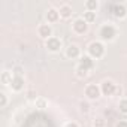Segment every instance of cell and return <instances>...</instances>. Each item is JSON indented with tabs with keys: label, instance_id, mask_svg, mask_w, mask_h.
Returning a JSON list of instances; mask_svg holds the SVG:
<instances>
[{
	"label": "cell",
	"instance_id": "obj_24",
	"mask_svg": "<svg viewBox=\"0 0 127 127\" xmlns=\"http://www.w3.org/2000/svg\"><path fill=\"white\" fill-rule=\"evenodd\" d=\"M64 127H79V126H78V123H75V121H69V123H66Z\"/></svg>",
	"mask_w": 127,
	"mask_h": 127
},
{
	"label": "cell",
	"instance_id": "obj_20",
	"mask_svg": "<svg viewBox=\"0 0 127 127\" xmlns=\"http://www.w3.org/2000/svg\"><path fill=\"white\" fill-rule=\"evenodd\" d=\"M118 108H120V112H123V114H127V99H121V100H120V105H118Z\"/></svg>",
	"mask_w": 127,
	"mask_h": 127
},
{
	"label": "cell",
	"instance_id": "obj_12",
	"mask_svg": "<svg viewBox=\"0 0 127 127\" xmlns=\"http://www.w3.org/2000/svg\"><path fill=\"white\" fill-rule=\"evenodd\" d=\"M58 18H60V12L55 8H51L46 11V21L48 23H57Z\"/></svg>",
	"mask_w": 127,
	"mask_h": 127
},
{
	"label": "cell",
	"instance_id": "obj_16",
	"mask_svg": "<svg viewBox=\"0 0 127 127\" xmlns=\"http://www.w3.org/2000/svg\"><path fill=\"white\" fill-rule=\"evenodd\" d=\"M88 24H91V23H94L96 21V12H90V11H85L84 12V17H82Z\"/></svg>",
	"mask_w": 127,
	"mask_h": 127
},
{
	"label": "cell",
	"instance_id": "obj_14",
	"mask_svg": "<svg viewBox=\"0 0 127 127\" xmlns=\"http://www.w3.org/2000/svg\"><path fill=\"white\" fill-rule=\"evenodd\" d=\"M12 78H14L12 72H8V70H3V72H2V84H3V85H11Z\"/></svg>",
	"mask_w": 127,
	"mask_h": 127
},
{
	"label": "cell",
	"instance_id": "obj_2",
	"mask_svg": "<svg viewBox=\"0 0 127 127\" xmlns=\"http://www.w3.org/2000/svg\"><path fill=\"white\" fill-rule=\"evenodd\" d=\"M99 34H100V37L103 40H114L115 36H117V29L112 24H105V26L100 27Z\"/></svg>",
	"mask_w": 127,
	"mask_h": 127
},
{
	"label": "cell",
	"instance_id": "obj_4",
	"mask_svg": "<svg viewBox=\"0 0 127 127\" xmlns=\"http://www.w3.org/2000/svg\"><path fill=\"white\" fill-rule=\"evenodd\" d=\"M100 94H102V91H100V87H99V85H96V84H88V85L85 87V96H87L88 100H96V99L100 97Z\"/></svg>",
	"mask_w": 127,
	"mask_h": 127
},
{
	"label": "cell",
	"instance_id": "obj_23",
	"mask_svg": "<svg viewBox=\"0 0 127 127\" xmlns=\"http://www.w3.org/2000/svg\"><path fill=\"white\" fill-rule=\"evenodd\" d=\"M93 126H94V127H105V118L97 117V118L93 121Z\"/></svg>",
	"mask_w": 127,
	"mask_h": 127
},
{
	"label": "cell",
	"instance_id": "obj_1",
	"mask_svg": "<svg viewBox=\"0 0 127 127\" xmlns=\"http://www.w3.org/2000/svg\"><path fill=\"white\" fill-rule=\"evenodd\" d=\"M105 54V45L99 40H94L88 45V55L93 58V60H97V58H102Z\"/></svg>",
	"mask_w": 127,
	"mask_h": 127
},
{
	"label": "cell",
	"instance_id": "obj_7",
	"mask_svg": "<svg viewBox=\"0 0 127 127\" xmlns=\"http://www.w3.org/2000/svg\"><path fill=\"white\" fill-rule=\"evenodd\" d=\"M66 57L67 58H81V48L76 45V43H70L67 48H66Z\"/></svg>",
	"mask_w": 127,
	"mask_h": 127
},
{
	"label": "cell",
	"instance_id": "obj_18",
	"mask_svg": "<svg viewBox=\"0 0 127 127\" xmlns=\"http://www.w3.org/2000/svg\"><path fill=\"white\" fill-rule=\"evenodd\" d=\"M36 108L45 109V108H48V102H46L43 97H39V99H36Z\"/></svg>",
	"mask_w": 127,
	"mask_h": 127
},
{
	"label": "cell",
	"instance_id": "obj_22",
	"mask_svg": "<svg viewBox=\"0 0 127 127\" xmlns=\"http://www.w3.org/2000/svg\"><path fill=\"white\" fill-rule=\"evenodd\" d=\"M23 73H24V69H23L21 66H15V67L12 69V75H14V76H23Z\"/></svg>",
	"mask_w": 127,
	"mask_h": 127
},
{
	"label": "cell",
	"instance_id": "obj_3",
	"mask_svg": "<svg viewBox=\"0 0 127 127\" xmlns=\"http://www.w3.org/2000/svg\"><path fill=\"white\" fill-rule=\"evenodd\" d=\"M117 90H118V87L114 84V81H111V79H105L102 84H100V91H102V94L103 96H114L115 93H117Z\"/></svg>",
	"mask_w": 127,
	"mask_h": 127
},
{
	"label": "cell",
	"instance_id": "obj_9",
	"mask_svg": "<svg viewBox=\"0 0 127 127\" xmlns=\"http://www.w3.org/2000/svg\"><path fill=\"white\" fill-rule=\"evenodd\" d=\"M78 66H81V67H84L85 70H91L93 67H94V60L90 57V55H82L81 58H79V64Z\"/></svg>",
	"mask_w": 127,
	"mask_h": 127
},
{
	"label": "cell",
	"instance_id": "obj_25",
	"mask_svg": "<svg viewBox=\"0 0 127 127\" xmlns=\"http://www.w3.org/2000/svg\"><path fill=\"white\" fill-rule=\"evenodd\" d=\"M115 127H127V121H118L117 124H115Z\"/></svg>",
	"mask_w": 127,
	"mask_h": 127
},
{
	"label": "cell",
	"instance_id": "obj_10",
	"mask_svg": "<svg viewBox=\"0 0 127 127\" xmlns=\"http://www.w3.org/2000/svg\"><path fill=\"white\" fill-rule=\"evenodd\" d=\"M9 87H11L12 91H17V93L21 91V90L24 88V78H23V76H14Z\"/></svg>",
	"mask_w": 127,
	"mask_h": 127
},
{
	"label": "cell",
	"instance_id": "obj_5",
	"mask_svg": "<svg viewBox=\"0 0 127 127\" xmlns=\"http://www.w3.org/2000/svg\"><path fill=\"white\" fill-rule=\"evenodd\" d=\"M72 29H73V32L76 34H84L88 30V23L84 18H76L73 21V24H72Z\"/></svg>",
	"mask_w": 127,
	"mask_h": 127
},
{
	"label": "cell",
	"instance_id": "obj_17",
	"mask_svg": "<svg viewBox=\"0 0 127 127\" xmlns=\"http://www.w3.org/2000/svg\"><path fill=\"white\" fill-rule=\"evenodd\" d=\"M75 72H76V76H78V78H87V76H88V70H85V69L81 67V66H76Z\"/></svg>",
	"mask_w": 127,
	"mask_h": 127
},
{
	"label": "cell",
	"instance_id": "obj_13",
	"mask_svg": "<svg viewBox=\"0 0 127 127\" xmlns=\"http://www.w3.org/2000/svg\"><path fill=\"white\" fill-rule=\"evenodd\" d=\"M58 12H60V18L67 20V18L72 17V6H69V5H61L60 9H58Z\"/></svg>",
	"mask_w": 127,
	"mask_h": 127
},
{
	"label": "cell",
	"instance_id": "obj_6",
	"mask_svg": "<svg viewBox=\"0 0 127 127\" xmlns=\"http://www.w3.org/2000/svg\"><path fill=\"white\" fill-rule=\"evenodd\" d=\"M45 46H46V49L51 51V52H58V51L61 49V40H60L58 37L52 36V37H49V39L45 42Z\"/></svg>",
	"mask_w": 127,
	"mask_h": 127
},
{
	"label": "cell",
	"instance_id": "obj_8",
	"mask_svg": "<svg viewBox=\"0 0 127 127\" xmlns=\"http://www.w3.org/2000/svg\"><path fill=\"white\" fill-rule=\"evenodd\" d=\"M37 34H39L42 39L48 40L49 37H52V29H51V26H49V24H40V26L37 27Z\"/></svg>",
	"mask_w": 127,
	"mask_h": 127
},
{
	"label": "cell",
	"instance_id": "obj_15",
	"mask_svg": "<svg viewBox=\"0 0 127 127\" xmlns=\"http://www.w3.org/2000/svg\"><path fill=\"white\" fill-rule=\"evenodd\" d=\"M97 8H99L97 0H88V2H85V9H87V11H90V12H96Z\"/></svg>",
	"mask_w": 127,
	"mask_h": 127
},
{
	"label": "cell",
	"instance_id": "obj_21",
	"mask_svg": "<svg viewBox=\"0 0 127 127\" xmlns=\"http://www.w3.org/2000/svg\"><path fill=\"white\" fill-rule=\"evenodd\" d=\"M6 105H8V96L5 91H2L0 93V108H5Z\"/></svg>",
	"mask_w": 127,
	"mask_h": 127
},
{
	"label": "cell",
	"instance_id": "obj_11",
	"mask_svg": "<svg viewBox=\"0 0 127 127\" xmlns=\"http://www.w3.org/2000/svg\"><path fill=\"white\" fill-rule=\"evenodd\" d=\"M112 14L117 18H124L127 15V9H126L124 5H114L112 6Z\"/></svg>",
	"mask_w": 127,
	"mask_h": 127
},
{
	"label": "cell",
	"instance_id": "obj_19",
	"mask_svg": "<svg viewBox=\"0 0 127 127\" xmlns=\"http://www.w3.org/2000/svg\"><path fill=\"white\" fill-rule=\"evenodd\" d=\"M79 111L82 112V114H88L90 112V103L88 102H79Z\"/></svg>",
	"mask_w": 127,
	"mask_h": 127
}]
</instances>
